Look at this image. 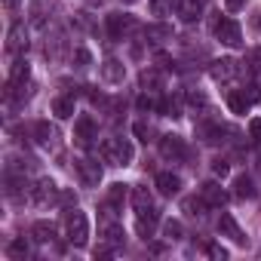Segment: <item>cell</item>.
I'll list each match as a JSON object with an SVG mask.
<instances>
[{"label": "cell", "instance_id": "40", "mask_svg": "<svg viewBox=\"0 0 261 261\" xmlns=\"http://www.w3.org/2000/svg\"><path fill=\"white\" fill-rule=\"evenodd\" d=\"M123 4H136V0H123Z\"/></svg>", "mask_w": 261, "mask_h": 261}, {"label": "cell", "instance_id": "15", "mask_svg": "<svg viewBox=\"0 0 261 261\" xmlns=\"http://www.w3.org/2000/svg\"><path fill=\"white\" fill-rule=\"evenodd\" d=\"M157 191H160L163 197H175V194L181 191V178H178L175 172H160V175H157Z\"/></svg>", "mask_w": 261, "mask_h": 261}, {"label": "cell", "instance_id": "20", "mask_svg": "<svg viewBox=\"0 0 261 261\" xmlns=\"http://www.w3.org/2000/svg\"><path fill=\"white\" fill-rule=\"evenodd\" d=\"M53 114H56L59 120L74 117V98H71V95H59V98H53Z\"/></svg>", "mask_w": 261, "mask_h": 261}, {"label": "cell", "instance_id": "39", "mask_svg": "<svg viewBox=\"0 0 261 261\" xmlns=\"http://www.w3.org/2000/svg\"><path fill=\"white\" fill-rule=\"evenodd\" d=\"M4 7H7V10H10V13H13V10H16V7H19V0H4Z\"/></svg>", "mask_w": 261, "mask_h": 261}, {"label": "cell", "instance_id": "21", "mask_svg": "<svg viewBox=\"0 0 261 261\" xmlns=\"http://www.w3.org/2000/svg\"><path fill=\"white\" fill-rule=\"evenodd\" d=\"M34 133H37V142L43 145V148H56V139H59V133L49 126V123H37L34 126Z\"/></svg>", "mask_w": 261, "mask_h": 261}, {"label": "cell", "instance_id": "35", "mask_svg": "<svg viewBox=\"0 0 261 261\" xmlns=\"http://www.w3.org/2000/svg\"><path fill=\"white\" fill-rule=\"evenodd\" d=\"M246 4H249V0H224V10H227V13H240Z\"/></svg>", "mask_w": 261, "mask_h": 261}, {"label": "cell", "instance_id": "27", "mask_svg": "<svg viewBox=\"0 0 261 261\" xmlns=\"http://www.w3.org/2000/svg\"><path fill=\"white\" fill-rule=\"evenodd\" d=\"M7 252H10V258H28V255H31V246H28L25 240H13Z\"/></svg>", "mask_w": 261, "mask_h": 261}, {"label": "cell", "instance_id": "34", "mask_svg": "<svg viewBox=\"0 0 261 261\" xmlns=\"http://www.w3.org/2000/svg\"><path fill=\"white\" fill-rule=\"evenodd\" d=\"M74 62H77V65H89V62H92L89 49H83V46H80V49H74Z\"/></svg>", "mask_w": 261, "mask_h": 261}, {"label": "cell", "instance_id": "13", "mask_svg": "<svg viewBox=\"0 0 261 261\" xmlns=\"http://www.w3.org/2000/svg\"><path fill=\"white\" fill-rule=\"evenodd\" d=\"M123 77H126V68H123V62L120 59H108L105 65H101V80L105 83H123Z\"/></svg>", "mask_w": 261, "mask_h": 261}, {"label": "cell", "instance_id": "3", "mask_svg": "<svg viewBox=\"0 0 261 261\" xmlns=\"http://www.w3.org/2000/svg\"><path fill=\"white\" fill-rule=\"evenodd\" d=\"M56 197H59V188H56L53 178H40V181L31 188V194H28V200L37 203V206H49V203H56Z\"/></svg>", "mask_w": 261, "mask_h": 261}, {"label": "cell", "instance_id": "28", "mask_svg": "<svg viewBox=\"0 0 261 261\" xmlns=\"http://www.w3.org/2000/svg\"><path fill=\"white\" fill-rule=\"evenodd\" d=\"M101 233H105V240H108V243H114V246H120V243H123V227H120V224H105V230H101Z\"/></svg>", "mask_w": 261, "mask_h": 261}, {"label": "cell", "instance_id": "22", "mask_svg": "<svg viewBox=\"0 0 261 261\" xmlns=\"http://www.w3.org/2000/svg\"><path fill=\"white\" fill-rule=\"evenodd\" d=\"M31 237H34L37 243H53V240H56V227L46 224V221H37V224L31 227Z\"/></svg>", "mask_w": 261, "mask_h": 261}, {"label": "cell", "instance_id": "16", "mask_svg": "<svg viewBox=\"0 0 261 261\" xmlns=\"http://www.w3.org/2000/svg\"><path fill=\"white\" fill-rule=\"evenodd\" d=\"M233 197H240V200H255V197H258L255 181H252L249 175H237V178H233Z\"/></svg>", "mask_w": 261, "mask_h": 261}, {"label": "cell", "instance_id": "31", "mask_svg": "<svg viewBox=\"0 0 261 261\" xmlns=\"http://www.w3.org/2000/svg\"><path fill=\"white\" fill-rule=\"evenodd\" d=\"M133 133H136V139H139V142H145V145H148V136H151V129H148L145 123H136V126H133Z\"/></svg>", "mask_w": 261, "mask_h": 261}, {"label": "cell", "instance_id": "19", "mask_svg": "<svg viewBox=\"0 0 261 261\" xmlns=\"http://www.w3.org/2000/svg\"><path fill=\"white\" fill-rule=\"evenodd\" d=\"M133 206H136V212H145V209L154 206V197H151V191L145 185H136L133 188Z\"/></svg>", "mask_w": 261, "mask_h": 261}, {"label": "cell", "instance_id": "18", "mask_svg": "<svg viewBox=\"0 0 261 261\" xmlns=\"http://www.w3.org/2000/svg\"><path fill=\"white\" fill-rule=\"evenodd\" d=\"M157 221H160V215H157V209L151 206V209H145V212H139V237H151L154 233V227H157Z\"/></svg>", "mask_w": 261, "mask_h": 261}, {"label": "cell", "instance_id": "29", "mask_svg": "<svg viewBox=\"0 0 261 261\" xmlns=\"http://www.w3.org/2000/svg\"><path fill=\"white\" fill-rule=\"evenodd\" d=\"M142 89H160V74L157 71H142Z\"/></svg>", "mask_w": 261, "mask_h": 261}, {"label": "cell", "instance_id": "41", "mask_svg": "<svg viewBox=\"0 0 261 261\" xmlns=\"http://www.w3.org/2000/svg\"><path fill=\"white\" fill-rule=\"evenodd\" d=\"M258 172H261V160H258Z\"/></svg>", "mask_w": 261, "mask_h": 261}, {"label": "cell", "instance_id": "9", "mask_svg": "<svg viewBox=\"0 0 261 261\" xmlns=\"http://www.w3.org/2000/svg\"><path fill=\"white\" fill-rule=\"evenodd\" d=\"M200 197H203L209 206H215V209H221V206L230 200V194H227L221 185H215V181H206V185L200 188Z\"/></svg>", "mask_w": 261, "mask_h": 261}, {"label": "cell", "instance_id": "12", "mask_svg": "<svg viewBox=\"0 0 261 261\" xmlns=\"http://www.w3.org/2000/svg\"><path fill=\"white\" fill-rule=\"evenodd\" d=\"M74 139H77V145H89L92 139H95V123H92V117H77V123H74Z\"/></svg>", "mask_w": 261, "mask_h": 261}, {"label": "cell", "instance_id": "2", "mask_svg": "<svg viewBox=\"0 0 261 261\" xmlns=\"http://www.w3.org/2000/svg\"><path fill=\"white\" fill-rule=\"evenodd\" d=\"M65 230H68V240L74 246H86V240H89V218H86V212L71 209L68 218H65Z\"/></svg>", "mask_w": 261, "mask_h": 261}, {"label": "cell", "instance_id": "23", "mask_svg": "<svg viewBox=\"0 0 261 261\" xmlns=\"http://www.w3.org/2000/svg\"><path fill=\"white\" fill-rule=\"evenodd\" d=\"M28 74H31L28 62H25V59H19V62H13V68H10V83H13V86H16V83H25V80H28Z\"/></svg>", "mask_w": 261, "mask_h": 261}, {"label": "cell", "instance_id": "17", "mask_svg": "<svg viewBox=\"0 0 261 261\" xmlns=\"http://www.w3.org/2000/svg\"><path fill=\"white\" fill-rule=\"evenodd\" d=\"M28 49V37H25V25H13L10 31V40H7V53H25Z\"/></svg>", "mask_w": 261, "mask_h": 261}, {"label": "cell", "instance_id": "7", "mask_svg": "<svg viewBox=\"0 0 261 261\" xmlns=\"http://www.w3.org/2000/svg\"><path fill=\"white\" fill-rule=\"evenodd\" d=\"M160 154H163L166 160H172V163L185 160V157H188L185 139H178V136H163V139H160Z\"/></svg>", "mask_w": 261, "mask_h": 261}, {"label": "cell", "instance_id": "32", "mask_svg": "<svg viewBox=\"0 0 261 261\" xmlns=\"http://www.w3.org/2000/svg\"><path fill=\"white\" fill-rule=\"evenodd\" d=\"M212 172H215V175H221V178H224V175H227V172H230V166H227V160H221V157H218V160H212Z\"/></svg>", "mask_w": 261, "mask_h": 261}, {"label": "cell", "instance_id": "8", "mask_svg": "<svg viewBox=\"0 0 261 261\" xmlns=\"http://www.w3.org/2000/svg\"><path fill=\"white\" fill-rule=\"evenodd\" d=\"M77 175H80V181H83L86 188H98V181H101V166L92 163V160H77Z\"/></svg>", "mask_w": 261, "mask_h": 261}, {"label": "cell", "instance_id": "36", "mask_svg": "<svg viewBox=\"0 0 261 261\" xmlns=\"http://www.w3.org/2000/svg\"><path fill=\"white\" fill-rule=\"evenodd\" d=\"M206 252H209L212 258H218V261H224V258H227V249H221V246H215V243H212V246H209Z\"/></svg>", "mask_w": 261, "mask_h": 261}, {"label": "cell", "instance_id": "6", "mask_svg": "<svg viewBox=\"0 0 261 261\" xmlns=\"http://www.w3.org/2000/svg\"><path fill=\"white\" fill-rule=\"evenodd\" d=\"M105 25H108V34H111L114 40H123L129 31H136V22H133V16H123V13H111Z\"/></svg>", "mask_w": 261, "mask_h": 261}, {"label": "cell", "instance_id": "24", "mask_svg": "<svg viewBox=\"0 0 261 261\" xmlns=\"http://www.w3.org/2000/svg\"><path fill=\"white\" fill-rule=\"evenodd\" d=\"M181 206H185V212H188V215H194V218H203V212H206V206H209V203H206L203 197H200V200H197V197H188Z\"/></svg>", "mask_w": 261, "mask_h": 261}, {"label": "cell", "instance_id": "30", "mask_svg": "<svg viewBox=\"0 0 261 261\" xmlns=\"http://www.w3.org/2000/svg\"><path fill=\"white\" fill-rule=\"evenodd\" d=\"M151 13L154 16H169L172 13V0H151Z\"/></svg>", "mask_w": 261, "mask_h": 261}, {"label": "cell", "instance_id": "10", "mask_svg": "<svg viewBox=\"0 0 261 261\" xmlns=\"http://www.w3.org/2000/svg\"><path fill=\"white\" fill-rule=\"evenodd\" d=\"M209 74H212V80L227 83V80H233V77L240 74V68H237V62H233V59H221V62H212Z\"/></svg>", "mask_w": 261, "mask_h": 261}, {"label": "cell", "instance_id": "1", "mask_svg": "<svg viewBox=\"0 0 261 261\" xmlns=\"http://www.w3.org/2000/svg\"><path fill=\"white\" fill-rule=\"evenodd\" d=\"M101 157L111 166H129V163H133V157H136V151H133V145H129L126 139H108L101 145Z\"/></svg>", "mask_w": 261, "mask_h": 261}, {"label": "cell", "instance_id": "37", "mask_svg": "<svg viewBox=\"0 0 261 261\" xmlns=\"http://www.w3.org/2000/svg\"><path fill=\"white\" fill-rule=\"evenodd\" d=\"M148 37H169V28H148Z\"/></svg>", "mask_w": 261, "mask_h": 261}, {"label": "cell", "instance_id": "14", "mask_svg": "<svg viewBox=\"0 0 261 261\" xmlns=\"http://www.w3.org/2000/svg\"><path fill=\"white\" fill-rule=\"evenodd\" d=\"M252 101H255V98H252V92H249V89H233V92L227 95V108H230L233 114H246Z\"/></svg>", "mask_w": 261, "mask_h": 261}, {"label": "cell", "instance_id": "25", "mask_svg": "<svg viewBox=\"0 0 261 261\" xmlns=\"http://www.w3.org/2000/svg\"><path fill=\"white\" fill-rule=\"evenodd\" d=\"M123 200H126V185H120V181L111 185V188H108V206L114 209V206H120Z\"/></svg>", "mask_w": 261, "mask_h": 261}, {"label": "cell", "instance_id": "26", "mask_svg": "<svg viewBox=\"0 0 261 261\" xmlns=\"http://www.w3.org/2000/svg\"><path fill=\"white\" fill-rule=\"evenodd\" d=\"M181 233H185L181 221H175V218L163 221V237H166V240H181Z\"/></svg>", "mask_w": 261, "mask_h": 261}, {"label": "cell", "instance_id": "33", "mask_svg": "<svg viewBox=\"0 0 261 261\" xmlns=\"http://www.w3.org/2000/svg\"><path fill=\"white\" fill-rule=\"evenodd\" d=\"M249 136H252L255 145H261V120H252L249 123Z\"/></svg>", "mask_w": 261, "mask_h": 261}, {"label": "cell", "instance_id": "4", "mask_svg": "<svg viewBox=\"0 0 261 261\" xmlns=\"http://www.w3.org/2000/svg\"><path fill=\"white\" fill-rule=\"evenodd\" d=\"M215 37H218L224 46H240V43H243L240 25H237L233 19H218V22H215Z\"/></svg>", "mask_w": 261, "mask_h": 261}, {"label": "cell", "instance_id": "38", "mask_svg": "<svg viewBox=\"0 0 261 261\" xmlns=\"http://www.w3.org/2000/svg\"><path fill=\"white\" fill-rule=\"evenodd\" d=\"M252 62H255V68H261V49H252Z\"/></svg>", "mask_w": 261, "mask_h": 261}, {"label": "cell", "instance_id": "5", "mask_svg": "<svg viewBox=\"0 0 261 261\" xmlns=\"http://www.w3.org/2000/svg\"><path fill=\"white\" fill-rule=\"evenodd\" d=\"M218 233L221 237H227L230 243H237V246H246L249 243V237L243 233V227L233 221V215H227V212H221V218H218Z\"/></svg>", "mask_w": 261, "mask_h": 261}, {"label": "cell", "instance_id": "11", "mask_svg": "<svg viewBox=\"0 0 261 261\" xmlns=\"http://www.w3.org/2000/svg\"><path fill=\"white\" fill-rule=\"evenodd\" d=\"M175 13H178V19L181 22H197L200 16H203V4L200 0H175Z\"/></svg>", "mask_w": 261, "mask_h": 261}]
</instances>
